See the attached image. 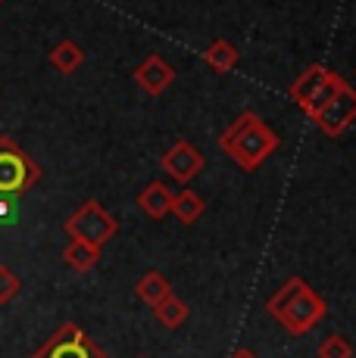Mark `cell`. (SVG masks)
<instances>
[{
    "mask_svg": "<svg viewBox=\"0 0 356 358\" xmlns=\"http://www.w3.org/2000/svg\"><path fill=\"white\" fill-rule=\"evenodd\" d=\"M319 358H353V346L347 336L331 334L319 343Z\"/></svg>",
    "mask_w": 356,
    "mask_h": 358,
    "instance_id": "17",
    "label": "cell"
},
{
    "mask_svg": "<svg viewBox=\"0 0 356 358\" xmlns=\"http://www.w3.org/2000/svg\"><path fill=\"white\" fill-rule=\"evenodd\" d=\"M203 63L213 69V72L225 75V72H231V69L238 66V50L231 47V41L219 38V41H213V44L207 47V50H203Z\"/></svg>",
    "mask_w": 356,
    "mask_h": 358,
    "instance_id": "12",
    "label": "cell"
},
{
    "mask_svg": "<svg viewBox=\"0 0 356 358\" xmlns=\"http://www.w3.org/2000/svg\"><path fill=\"white\" fill-rule=\"evenodd\" d=\"M266 312H269L272 318L287 330V334L303 336V334H310L322 318H325L328 306L303 278H291L287 284H282L275 293L269 296Z\"/></svg>",
    "mask_w": 356,
    "mask_h": 358,
    "instance_id": "1",
    "label": "cell"
},
{
    "mask_svg": "<svg viewBox=\"0 0 356 358\" xmlns=\"http://www.w3.org/2000/svg\"><path fill=\"white\" fill-rule=\"evenodd\" d=\"M22 290V280L16 278V271L6 265H0V306H6V302H13Z\"/></svg>",
    "mask_w": 356,
    "mask_h": 358,
    "instance_id": "18",
    "label": "cell"
},
{
    "mask_svg": "<svg viewBox=\"0 0 356 358\" xmlns=\"http://www.w3.org/2000/svg\"><path fill=\"white\" fill-rule=\"evenodd\" d=\"M175 81V69L169 59H163L160 53H150L141 59V66L135 69V85L141 87L147 97H160L163 91H169Z\"/></svg>",
    "mask_w": 356,
    "mask_h": 358,
    "instance_id": "9",
    "label": "cell"
},
{
    "mask_svg": "<svg viewBox=\"0 0 356 358\" xmlns=\"http://www.w3.org/2000/svg\"><path fill=\"white\" fill-rule=\"evenodd\" d=\"M344 85H347L344 75L331 72V69L322 66V63H313V66L306 69V72L291 85V100L297 103V106L313 119V115H316L319 109L325 106V103L331 100Z\"/></svg>",
    "mask_w": 356,
    "mask_h": 358,
    "instance_id": "3",
    "label": "cell"
},
{
    "mask_svg": "<svg viewBox=\"0 0 356 358\" xmlns=\"http://www.w3.org/2000/svg\"><path fill=\"white\" fill-rule=\"evenodd\" d=\"M47 59H50V66L57 69V72L72 75L75 69L85 63V50H81L75 41H60V44L50 50V57H47Z\"/></svg>",
    "mask_w": 356,
    "mask_h": 358,
    "instance_id": "14",
    "label": "cell"
},
{
    "mask_svg": "<svg viewBox=\"0 0 356 358\" xmlns=\"http://www.w3.org/2000/svg\"><path fill=\"white\" fill-rule=\"evenodd\" d=\"M228 358H256V355H253L250 349H235V352H231Z\"/></svg>",
    "mask_w": 356,
    "mask_h": 358,
    "instance_id": "20",
    "label": "cell"
},
{
    "mask_svg": "<svg viewBox=\"0 0 356 358\" xmlns=\"http://www.w3.org/2000/svg\"><path fill=\"white\" fill-rule=\"evenodd\" d=\"M32 358H109L75 321H66L50 334V340Z\"/></svg>",
    "mask_w": 356,
    "mask_h": 358,
    "instance_id": "6",
    "label": "cell"
},
{
    "mask_svg": "<svg viewBox=\"0 0 356 358\" xmlns=\"http://www.w3.org/2000/svg\"><path fill=\"white\" fill-rule=\"evenodd\" d=\"M203 165H207L203 153L194 147V143H188V141H175L172 147L163 153V169H166L178 184L194 181V178L203 171Z\"/></svg>",
    "mask_w": 356,
    "mask_h": 358,
    "instance_id": "8",
    "label": "cell"
},
{
    "mask_svg": "<svg viewBox=\"0 0 356 358\" xmlns=\"http://www.w3.org/2000/svg\"><path fill=\"white\" fill-rule=\"evenodd\" d=\"M172 190L166 187L163 181H150L147 187L138 194V209L144 212L147 218H153V222H160V218L172 215Z\"/></svg>",
    "mask_w": 356,
    "mask_h": 358,
    "instance_id": "10",
    "label": "cell"
},
{
    "mask_svg": "<svg viewBox=\"0 0 356 358\" xmlns=\"http://www.w3.org/2000/svg\"><path fill=\"white\" fill-rule=\"evenodd\" d=\"M13 215H16L13 196H0V222H13Z\"/></svg>",
    "mask_w": 356,
    "mask_h": 358,
    "instance_id": "19",
    "label": "cell"
},
{
    "mask_svg": "<svg viewBox=\"0 0 356 358\" xmlns=\"http://www.w3.org/2000/svg\"><path fill=\"white\" fill-rule=\"evenodd\" d=\"M353 75H356V69H353Z\"/></svg>",
    "mask_w": 356,
    "mask_h": 358,
    "instance_id": "21",
    "label": "cell"
},
{
    "mask_svg": "<svg viewBox=\"0 0 356 358\" xmlns=\"http://www.w3.org/2000/svg\"><path fill=\"white\" fill-rule=\"evenodd\" d=\"M203 209H207V203H203L194 190H182V194L172 196V215L182 224H194L197 218L203 215Z\"/></svg>",
    "mask_w": 356,
    "mask_h": 358,
    "instance_id": "15",
    "label": "cell"
},
{
    "mask_svg": "<svg viewBox=\"0 0 356 358\" xmlns=\"http://www.w3.org/2000/svg\"><path fill=\"white\" fill-rule=\"evenodd\" d=\"M219 147L241 165L244 171H253L278 150V134L256 113L247 109V113H241L219 134Z\"/></svg>",
    "mask_w": 356,
    "mask_h": 358,
    "instance_id": "2",
    "label": "cell"
},
{
    "mask_svg": "<svg viewBox=\"0 0 356 358\" xmlns=\"http://www.w3.org/2000/svg\"><path fill=\"white\" fill-rule=\"evenodd\" d=\"M153 315H156V321H160V324L166 327V330H175V327H182L184 321H188L191 312H188V302H182V299H178V296L172 293L169 299H163L160 306L153 308Z\"/></svg>",
    "mask_w": 356,
    "mask_h": 358,
    "instance_id": "16",
    "label": "cell"
},
{
    "mask_svg": "<svg viewBox=\"0 0 356 358\" xmlns=\"http://www.w3.org/2000/svg\"><path fill=\"white\" fill-rule=\"evenodd\" d=\"M313 122H316V125L325 131L328 137L344 134V131L356 122V91L350 85H344L331 100L325 103V106L319 109L316 115H313Z\"/></svg>",
    "mask_w": 356,
    "mask_h": 358,
    "instance_id": "7",
    "label": "cell"
},
{
    "mask_svg": "<svg viewBox=\"0 0 356 358\" xmlns=\"http://www.w3.org/2000/svg\"><path fill=\"white\" fill-rule=\"evenodd\" d=\"M41 178V169L10 137H0V196H19L32 190Z\"/></svg>",
    "mask_w": 356,
    "mask_h": 358,
    "instance_id": "5",
    "label": "cell"
},
{
    "mask_svg": "<svg viewBox=\"0 0 356 358\" xmlns=\"http://www.w3.org/2000/svg\"><path fill=\"white\" fill-rule=\"evenodd\" d=\"M0 3H4V0H0Z\"/></svg>",
    "mask_w": 356,
    "mask_h": 358,
    "instance_id": "22",
    "label": "cell"
},
{
    "mask_svg": "<svg viewBox=\"0 0 356 358\" xmlns=\"http://www.w3.org/2000/svg\"><path fill=\"white\" fill-rule=\"evenodd\" d=\"M66 234H69V240H81V243L94 246V250H104V243H109L119 234V222L97 199H88L85 206H78L66 218Z\"/></svg>",
    "mask_w": 356,
    "mask_h": 358,
    "instance_id": "4",
    "label": "cell"
},
{
    "mask_svg": "<svg viewBox=\"0 0 356 358\" xmlns=\"http://www.w3.org/2000/svg\"><path fill=\"white\" fill-rule=\"evenodd\" d=\"M135 293H138L141 302H147L150 308H156L163 299H169V296H172V284H169V278H166L163 271H147V274H144V278L138 280Z\"/></svg>",
    "mask_w": 356,
    "mask_h": 358,
    "instance_id": "11",
    "label": "cell"
},
{
    "mask_svg": "<svg viewBox=\"0 0 356 358\" xmlns=\"http://www.w3.org/2000/svg\"><path fill=\"white\" fill-rule=\"evenodd\" d=\"M63 262L72 268V271L85 274V271H91V268L100 262V250L81 243V240H69V243H66V250H63Z\"/></svg>",
    "mask_w": 356,
    "mask_h": 358,
    "instance_id": "13",
    "label": "cell"
}]
</instances>
